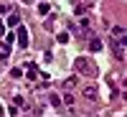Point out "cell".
Listing matches in <instances>:
<instances>
[{
  "label": "cell",
  "mask_w": 127,
  "mask_h": 117,
  "mask_svg": "<svg viewBox=\"0 0 127 117\" xmlns=\"http://www.w3.org/2000/svg\"><path fill=\"white\" fill-rule=\"evenodd\" d=\"M74 66H76V71L84 74V77H97V66H94L92 59H87V56H79L74 61Z\"/></svg>",
  "instance_id": "cell-1"
},
{
  "label": "cell",
  "mask_w": 127,
  "mask_h": 117,
  "mask_svg": "<svg viewBox=\"0 0 127 117\" xmlns=\"http://www.w3.org/2000/svg\"><path fill=\"white\" fill-rule=\"evenodd\" d=\"M109 46H112L114 56H117L120 61L127 56V38H125V36H117V38H112V41H109Z\"/></svg>",
  "instance_id": "cell-2"
},
{
  "label": "cell",
  "mask_w": 127,
  "mask_h": 117,
  "mask_svg": "<svg viewBox=\"0 0 127 117\" xmlns=\"http://www.w3.org/2000/svg\"><path fill=\"white\" fill-rule=\"evenodd\" d=\"M81 97H84V99H89V102H97L99 92H97V87H94V84H87V87L81 89Z\"/></svg>",
  "instance_id": "cell-3"
},
{
  "label": "cell",
  "mask_w": 127,
  "mask_h": 117,
  "mask_svg": "<svg viewBox=\"0 0 127 117\" xmlns=\"http://www.w3.org/2000/svg\"><path fill=\"white\" fill-rule=\"evenodd\" d=\"M15 41L20 43V48H26V46H28V31H26L23 26H18V33H15Z\"/></svg>",
  "instance_id": "cell-4"
},
{
  "label": "cell",
  "mask_w": 127,
  "mask_h": 117,
  "mask_svg": "<svg viewBox=\"0 0 127 117\" xmlns=\"http://www.w3.org/2000/svg\"><path fill=\"white\" fill-rule=\"evenodd\" d=\"M8 56H10V46L8 43H0V64H3Z\"/></svg>",
  "instance_id": "cell-5"
},
{
  "label": "cell",
  "mask_w": 127,
  "mask_h": 117,
  "mask_svg": "<svg viewBox=\"0 0 127 117\" xmlns=\"http://www.w3.org/2000/svg\"><path fill=\"white\" fill-rule=\"evenodd\" d=\"M8 26H13V28H18V26H20V18H18V15L13 13V15L8 18Z\"/></svg>",
  "instance_id": "cell-6"
},
{
  "label": "cell",
  "mask_w": 127,
  "mask_h": 117,
  "mask_svg": "<svg viewBox=\"0 0 127 117\" xmlns=\"http://www.w3.org/2000/svg\"><path fill=\"white\" fill-rule=\"evenodd\" d=\"M36 74H38L36 64H28V79H36Z\"/></svg>",
  "instance_id": "cell-7"
},
{
  "label": "cell",
  "mask_w": 127,
  "mask_h": 117,
  "mask_svg": "<svg viewBox=\"0 0 127 117\" xmlns=\"http://www.w3.org/2000/svg\"><path fill=\"white\" fill-rule=\"evenodd\" d=\"M89 48L94 51V54H97V51H102V41H97V38H94L92 43H89Z\"/></svg>",
  "instance_id": "cell-8"
},
{
  "label": "cell",
  "mask_w": 127,
  "mask_h": 117,
  "mask_svg": "<svg viewBox=\"0 0 127 117\" xmlns=\"http://www.w3.org/2000/svg\"><path fill=\"white\" fill-rule=\"evenodd\" d=\"M112 33H114V38H117V36H125V26H114Z\"/></svg>",
  "instance_id": "cell-9"
},
{
  "label": "cell",
  "mask_w": 127,
  "mask_h": 117,
  "mask_svg": "<svg viewBox=\"0 0 127 117\" xmlns=\"http://www.w3.org/2000/svg\"><path fill=\"white\" fill-rule=\"evenodd\" d=\"M74 84H76V77H69L66 81H64V89H71V87H74Z\"/></svg>",
  "instance_id": "cell-10"
},
{
  "label": "cell",
  "mask_w": 127,
  "mask_h": 117,
  "mask_svg": "<svg viewBox=\"0 0 127 117\" xmlns=\"http://www.w3.org/2000/svg\"><path fill=\"white\" fill-rule=\"evenodd\" d=\"M48 10H51V8H48V3H41V5H38V13H41V15H46Z\"/></svg>",
  "instance_id": "cell-11"
},
{
  "label": "cell",
  "mask_w": 127,
  "mask_h": 117,
  "mask_svg": "<svg viewBox=\"0 0 127 117\" xmlns=\"http://www.w3.org/2000/svg\"><path fill=\"white\" fill-rule=\"evenodd\" d=\"M59 43H69V33H59Z\"/></svg>",
  "instance_id": "cell-12"
},
{
  "label": "cell",
  "mask_w": 127,
  "mask_h": 117,
  "mask_svg": "<svg viewBox=\"0 0 127 117\" xmlns=\"http://www.w3.org/2000/svg\"><path fill=\"white\" fill-rule=\"evenodd\" d=\"M13 102H15V107H26V99H23V97H15Z\"/></svg>",
  "instance_id": "cell-13"
},
{
  "label": "cell",
  "mask_w": 127,
  "mask_h": 117,
  "mask_svg": "<svg viewBox=\"0 0 127 117\" xmlns=\"http://www.w3.org/2000/svg\"><path fill=\"white\" fill-rule=\"evenodd\" d=\"M8 10H10L8 5H3V3H0V15H3V13H8Z\"/></svg>",
  "instance_id": "cell-14"
},
{
  "label": "cell",
  "mask_w": 127,
  "mask_h": 117,
  "mask_svg": "<svg viewBox=\"0 0 127 117\" xmlns=\"http://www.w3.org/2000/svg\"><path fill=\"white\" fill-rule=\"evenodd\" d=\"M0 36H5V26L3 23H0Z\"/></svg>",
  "instance_id": "cell-15"
},
{
  "label": "cell",
  "mask_w": 127,
  "mask_h": 117,
  "mask_svg": "<svg viewBox=\"0 0 127 117\" xmlns=\"http://www.w3.org/2000/svg\"><path fill=\"white\" fill-rule=\"evenodd\" d=\"M0 117H3V104H0Z\"/></svg>",
  "instance_id": "cell-16"
},
{
  "label": "cell",
  "mask_w": 127,
  "mask_h": 117,
  "mask_svg": "<svg viewBox=\"0 0 127 117\" xmlns=\"http://www.w3.org/2000/svg\"><path fill=\"white\" fill-rule=\"evenodd\" d=\"M26 3H31V0H26Z\"/></svg>",
  "instance_id": "cell-17"
}]
</instances>
